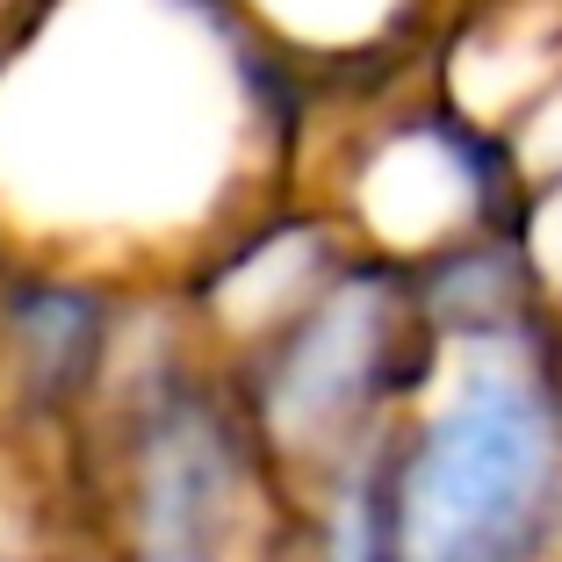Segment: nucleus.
<instances>
[{
	"label": "nucleus",
	"mask_w": 562,
	"mask_h": 562,
	"mask_svg": "<svg viewBox=\"0 0 562 562\" xmlns=\"http://www.w3.org/2000/svg\"><path fill=\"white\" fill-rule=\"evenodd\" d=\"M317 109L232 0H30L0 30V260L173 289L303 188Z\"/></svg>",
	"instance_id": "nucleus-1"
},
{
	"label": "nucleus",
	"mask_w": 562,
	"mask_h": 562,
	"mask_svg": "<svg viewBox=\"0 0 562 562\" xmlns=\"http://www.w3.org/2000/svg\"><path fill=\"white\" fill-rule=\"evenodd\" d=\"M80 432L109 562H281L289 483L166 289L137 296Z\"/></svg>",
	"instance_id": "nucleus-2"
},
{
	"label": "nucleus",
	"mask_w": 562,
	"mask_h": 562,
	"mask_svg": "<svg viewBox=\"0 0 562 562\" xmlns=\"http://www.w3.org/2000/svg\"><path fill=\"white\" fill-rule=\"evenodd\" d=\"M397 562H562V390L548 347L454 353L382 447Z\"/></svg>",
	"instance_id": "nucleus-3"
},
{
	"label": "nucleus",
	"mask_w": 562,
	"mask_h": 562,
	"mask_svg": "<svg viewBox=\"0 0 562 562\" xmlns=\"http://www.w3.org/2000/svg\"><path fill=\"white\" fill-rule=\"evenodd\" d=\"M216 368L232 375V397L246 404L281 483L303 491L390 440L447 353L418 325L404 267L353 252L281 331Z\"/></svg>",
	"instance_id": "nucleus-4"
},
{
	"label": "nucleus",
	"mask_w": 562,
	"mask_h": 562,
	"mask_svg": "<svg viewBox=\"0 0 562 562\" xmlns=\"http://www.w3.org/2000/svg\"><path fill=\"white\" fill-rule=\"evenodd\" d=\"M303 195L325 202L353 252L418 267L447 246L513 232L519 166L491 123L440 101L426 72H404L368 94H325Z\"/></svg>",
	"instance_id": "nucleus-5"
},
{
	"label": "nucleus",
	"mask_w": 562,
	"mask_h": 562,
	"mask_svg": "<svg viewBox=\"0 0 562 562\" xmlns=\"http://www.w3.org/2000/svg\"><path fill=\"white\" fill-rule=\"evenodd\" d=\"M137 296L145 289L80 267L0 260V412L15 426L80 432L116 368Z\"/></svg>",
	"instance_id": "nucleus-6"
},
{
	"label": "nucleus",
	"mask_w": 562,
	"mask_h": 562,
	"mask_svg": "<svg viewBox=\"0 0 562 562\" xmlns=\"http://www.w3.org/2000/svg\"><path fill=\"white\" fill-rule=\"evenodd\" d=\"M232 8L317 94H368L426 66V44L454 0H232Z\"/></svg>",
	"instance_id": "nucleus-7"
},
{
	"label": "nucleus",
	"mask_w": 562,
	"mask_h": 562,
	"mask_svg": "<svg viewBox=\"0 0 562 562\" xmlns=\"http://www.w3.org/2000/svg\"><path fill=\"white\" fill-rule=\"evenodd\" d=\"M497 137H505V151H513V166H519V188L555 181L562 173V66H555V80L533 87L527 109H519Z\"/></svg>",
	"instance_id": "nucleus-8"
},
{
	"label": "nucleus",
	"mask_w": 562,
	"mask_h": 562,
	"mask_svg": "<svg viewBox=\"0 0 562 562\" xmlns=\"http://www.w3.org/2000/svg\"><path fill=\"white\" fill-rule=\"evenodd\" d=\"M513 238H519V252H527L533 281H541V296L562 311V173H555V181H533V188H519Z\"/></svg>",
	"instance_id": "nucleus-9"
},
{
	"label": "nucleus",
	"mask_w": 562,
	"mask_h": 562,
	"mask_svg": "<svg viewBox=\"0 0 562 562\" xmlns=\"http://www.w3.org/2000/svg\"><path fill=\"white\" fill-rule=\"evenodd\" d=\"M548 368H555V390H562V311H555V325H548Z\"/></svg>",
	"instance_id": "nucleus-10"
},
{
	"label": "nucleus",
	"mask_w": 562,
	"mask_h": 562,
	"mask_svg": "<svg viewBox=\"0 0 562 562\" xmlns=\"http://www.w3.org/2000/svg\"><path fill=\"white\" fill-rule=\"evenodd\" d=\"M22 8H30V0H0V30H8V22H15Z\"/></svg>",
	"instance_id": "nucleus-11"
}]
</instances>
